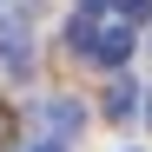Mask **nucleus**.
Returning a JSON list of instances; mask_svg holds the SVG:
<instances>
[{
	"mask_svg": "<svg viewBox=\"0 0 152 152\" xmlns=\"http://www.w3.org/2000/svg\"><path fill=\"white\" fill-rule=\"evenodd\" d=\"M126 53H132V33H126V27H106V33L93 40V60H106V66H119Z\"/></svg>",
	"mask_w": 152,
	"mask_h": 152,
	"instance_id": "f257e3e1",
	"label": "nucleus"
},
{
	"mask_svg": "<svg viewBox=\"0 0 152 152\" xmlns=\"http://www.w3.org/2000/svg\"><path fill=\"white\" fill-rule=\"evenodd\" d=\"M145 119H152V106H145Z\"/></svg>",
	"mask_w": 152,
	"mask_h": 152,
	"instance_id": "39448f33",
	"label": "nucleus"
},
{
	"mask_svg": "<svg viewBox=\"0 0 152 152\" xmlns=\"http://www.w3.org/2000/svg\"><path fill=\"white\" fill-rule=\"evenodd\" d=\"M86 7H99V0H86Z\"/></svg>",
	"mask_w": 152,
	"mask_h": 152,
	"instance_id": "20e7f679",
	"label": "nucleus"
},
{
	"mask_svg": "<svg viewBox=\"0 0 152 152\" xmlns=\"http://www.w3.org/2000/svg\"><path fill=\"white\" fill-rule=\"evenodd\" d=\"M106 113H113V119H126V113H132V86H126V80L106 93Z\"/></svg>",
	"mask_w": 152,
	"mask_h": 152,
	"instance_id": "f03ea898",
	"label": "nucleus"
},
{
	"mask_svg": "<svg viewBox=\"0 0 152 152\" xmlns=\"http://www.w3.org/2000/svg\"><path fill=\"white\" fill-rule=\"evenodd\" d=\"M40 152H60V145H40Z\"/></svg>",
	"mask_w": 152,
	"mask_h": 152,
	"instance_id": "7ed1b4c3",
	"label": "nucleus"
}]
</instances>
